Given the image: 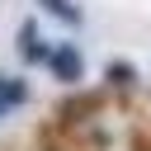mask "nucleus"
<instances>
[{"label": "nucleus", "mask_w": 151, "mask_h": 151, "mask_svg": "<svg viewBox=\"0 0 151 151\" xmlns=\"http://www.w3.org/2000/svg\"><path fill=\"white\" fill-rule=\"evenodd\" d=\"M47 71H52L57 80H66V85H76V80L85 76V61H80V52H76L71 42H57V47L47 52Z\"/></svg>", "instance_id": "1"}, {"label": "nucleus", "mask_w": 151, "mask_h": 151, "mask_svg": "<svg viewBox=\"0 0 151 151\" xmlns=\"http://www.w3.org/2000/svg\"><path fill=\"white\" fill-rule=\"evenodd\" d=\"M19 47H24L28 61H47V52H52V47L38 42V24H24V28H19Z\"/></svg>", "instance_id": "2"}, {"label": "nucleus", "mask_w": 151, "mask_h": 151, "mask_svg": "<svg viewBox=\"0 0 151 151\" xmlns=\"http://www.w3.org/2000/svg\"><path fill=\"white\" fill-rule=\"evenodd\" d=\"M109 85L113 90H132L137 85V66L132 61H109Z\"/></svg>", "instance_id": "3"}, {"label": "nucleus", "mask_w": 151, "mask_h": 151, "mask_svg": "<svg viewBox=\"0 0 151 151\" xmlns=\"http://www.w3.org/2000/svg\"><path fill=\"white\" fill-rule=\"evenodd\" d=\"M42 9H47V14H57V19H61V24H71V28L85 19V14L76 9V0H42Z\"/></svg>", "instance_id": "4"}, {"label": "nucleus", "mask_w": 151, "mask_h": 151, "mask_svg": "<svg viewBox=\"0 0 151 151\" xmlns=\"http://www.w3.org/2000/svg\"><path fill=\"white\" fill-rule=\"evenodd\" d=\"M0 99H5V104H24V99H28V85H24V80H14V76H9V80H0Z\"/></svg>", "instance_id": "5"}, {"label": "nucleus", "mask_w": 151, "mask_h": 151, "mask_svg": "<svg viewBox=\"0 0 151 151\" xmlns=\"http://www.w3.org/2000/svg\"><path fill=\"white\" fill-rule=\"evenodd\" d=\"M5 109H9V104H5V99H0V118H5Z\"/></svg>", "instance_id": "6"}]
</instances>
